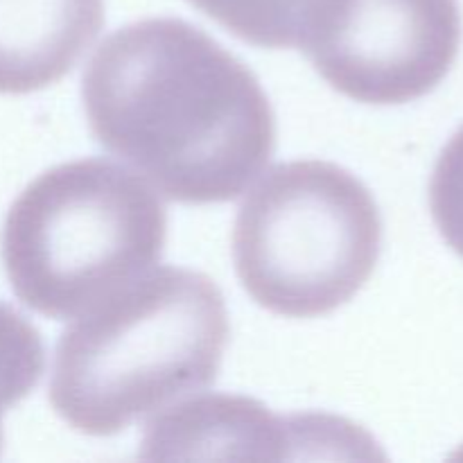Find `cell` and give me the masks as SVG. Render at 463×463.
Returning <instances> with one entry per match:
<instances>
[{
  "instance_id": "30bf717a",
  "label": "cell",
  "mask_w": 463,
  "mask_h": 463,
  "mask_svg": "<svg viewBox=\"0 0 463 463\" xmlns=\"http://www.w3.org/2000/svg\"><path fill=\"white\" fill-rule=\"evenodd\" d=\"M430 211L448 247L463 258V127L439 154L430 179Z\"/></svg>"
},
{
  "instance_id": "6da1fadb",
  "label": "cell",
  "mask_w": 463,
  "mask_h": 463,
  "mask_svg": "<svg viewBox=\"0 0 463 463\" xmlns=\"http://www.w3.org/2000/svg\"><path fill=\"white\" fill-rule=\"evenodd\" d=\"M90 134L170 202L238 199L276 149V116L247 63L181 18L104 39L81 77Z\"/></svg>"
},
{
  "instance_id": "8992f818",
  "label": "cell",
  "mask_w": 463,
  "mask_h": 463,
  "mask_svg": "<svg viewBox=\"0 0 463 463\" xmlns=\"http://www.w3.org/2000/svg\"><path fill=\"white\" fill-rule=\"evenodd\" d=\"M307 419L294 428L265 405L242 396H202L170 405L147 423L140 441L143 459H283L285 448L298 446Z\"/></svg>"
},
{
  "instance_id": "9c48e42d",
  "label": "cell",
  "mask_w": 463,
  "mask_h": 463,
  "mask_svg": "<svg viewBox=\"0 0 463 463\" xmlns=\"http://www.w3.org/2000/svg\"><path fill=\"white\" fill-rule=\"evenodd\" d=\"M43 369L45 348L41 333L21 312L0 303V450L3 414L30 396Z\"/></svg>"
},
{
  "instance_id": "5b68a950",
  "label": "cell",
  "mask_w": 463,
  "mask_h": 463,
  "mask_svg": "<svg viewBox=\"0 0 463 463\" xmlns=\"http://www.w3.org/2000/svg\"><path fill=\"white\" fill-rule=\"evenodd\" d=\"M459 45L457 0H333L301 52L337 93L389 107L432 93Z\"/></svg>"
},
{
  "instance_id": "ba28073f",
  "label": "cell",
  "mask_w": 463,
  "mask_h": 463,
  "mask_svg": "<svg viewBox=\"0 0 463 463\" xmlns=\"http://www.w3.org/2000/svg\"><path fill=\"white\" fill-rule=\"evenodd\" d=\"M224 30L258 48H298L333 0H188Z\"/></svg>"
},
{
  "instance_id": "52a82bcc",
  "label": "cell",
  "mask_w": 463,
  "mask_h": 463,
  "mask_svg": "<svg viewBox=\"0 0 463 463\" xmlns=\"http://www.w3.org/2000/svg\"><path fill=\"white\" fill-rule=\"evenodd\" d=\"M104 25V0H0V95L48 89Z\"/></svg>"
},
{
  "instance_id": "3957f363",
  "label": "cell",
  "mask_w": 463,
  "mask_h": 463,
  "mask_svg": "<svg viewBox=\"0 0 463 463\" xmlns=\"http://www.w3.org/2000/svg\"><path fill=\"white\" fill-rule=\"evenodd\" d=\"M165 240V206L147 181L104 158H80L18 194L0 253L18 301L48 319H75L154 269Z\"/></svg>"
},
{
  "instance_id": "277c9868",
  "label": "cell",
  "mask_w": 463,
  "mask_h": 463,
  "mask_svg": "<svg viewBox=\"0 0 463 463\" xmlns=\"http://www.w3.org/2000/svg\"><path fill=\"white\" fill-rule=\"evenodd\" d=\"M383 249V217L364 184L328 161L271 167L240 206L233 262L265 310L315 319L366 285Z\"/></svg>"
},
{
  "instance_id": "7a4b0ae2",
  "label": "cell",
  "mask_w": 463,
  "mask_h": 463,
  "mask_svg": "<svg viewBox=\"0 0 463 463\" xmlns=\"http://www.w3.org/2000/svg\"><path fill=\"white\" fill-rule=\"evenodd\" d=\"M229 330L215 280L185 267H154L63 330L50 405L77 432L113 437L211 387Z\"/></svg>"
}]
</instances>
